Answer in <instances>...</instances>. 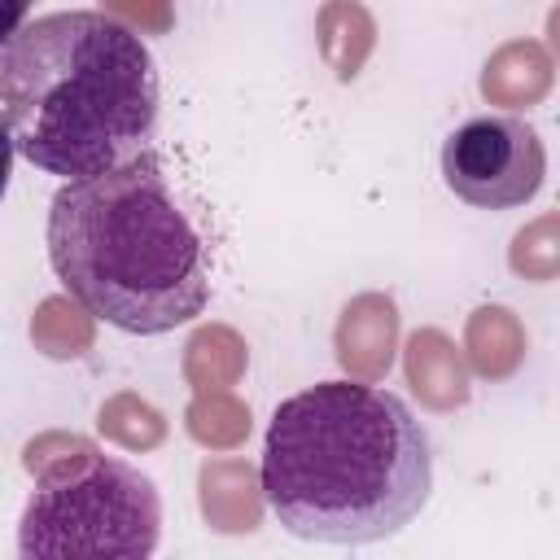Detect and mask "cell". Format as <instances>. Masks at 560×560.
I'll return each mask as SVG.
<instances>
[{
  "mask_svg": "<svg viewBox=\"0 0 560 560\" xmlns=\"http://www.w3.org/2000/svg\"><path fill=\"white\" fill-rule=\"evenodd\" d=\"M262 486L293 538L363 547L416 521L433 490V455L398 394L354 376L319 381L271 411Z\"/></svg>",
  "mask_w": 560,
  "mask_h": 560,
  "instance_id": "cell-1",
  "label": "cell"
},
{
  "mask_svg": "<svg viewBox=\"0 0 560 560\" xmlns=\"http://www.w3.org/2000/svg\"><path fill=\"white\" fill-rule=\"evenodd\" d=\"M0 109L13 153L31 166L61 179L101 175L153 140V52L101 9L31 18L4 35Z\"/></svg>",
  "mask_w": 560,
  "mask_h": 560,
  "instance_id": "cell-2",
  "label": "cell"
},
{
  "mask_svg": "<svg viewBox=\"0 0 560 560\" xmlns=\"http://www.w3.org/2000/svg\"><path fill=\"white\" fill-rule=\"evenodd\" d=\"M48 262L105 324L140 337L171 332L210 302L206 245L149 149L52 192Z\"/></svg>",
  "mask_w": 560,
  "mask_h": 560,
  "instance_id": "cell-3",
  "label": "cell"
},
{
  "mask_svg": "<svg viewBox=\"0 0 560 560\" xmlns=\"http://www.w3.org/2000/svg\"><path fill=\"white\" fill-rule=\"evenodd\" d=\"M35 490L18 521L22 560H149L162 534L158 486L92 438L48 429L22 446Z\"/></svg>",
  "mask_w": 560,
  "mask_h": 560,
  "instance_id": "cell-4",
  "label": "cell"
},
{
  "mask_svg": "<svg viewBox=\"0 0 560 560\" xmlns=\"http://www.w3.org/2000/svg\"><path fill=\"white\" fill-rule=\"evenodd\" d=\"M547 175V149L525 118L481 114L455 127L442 144L446 188L477 210L525 206Z\"/></svg>",
  "mask_w": 560,
  "mask_h": 560,
  "instance_id": "cell-5",
  "label": "cell"
},
{
  "mask_svg": "<svg viewBox=\"0 0 560 560\" xmlns=\"http://www.w3.org/2000/svg\"><path fill=\"white\" fill-rule=\"evenodd\" d=\"M398 332H402V319H398V302L389 293H381V289L354 293L341 306L337 328H332L337 368L368 385L385 381L394 368V354H398Z\"/></svg>",
  "mask_w": 560,
  "mask_h": 560,
  "instance_id": "cell-6",
  "label": "cell"
},
{
  "mask_svg": "<svg viewBox=\"0 0 560 560\" xmlns=\"http://www.w3.org/2000/svg\"><path fill=\"white\" fill-rule=\"evenodd\" d=\"M402 376L429 411H459L472 398V368L464 346H455V337L433 324L416 328L402 341Z\"/></svg>",
  "mask_w": 560,
  "mask_h": 560,
  "instance_id": "cell-7",
  "label": "cell"
},
{
  "mask_svg": "<svg viewBox=\"0 0 560 560\" xmlns=\"http://www.w3.org/2000/svg\"><path fill=\"white\" fill-rule=\"evenodd\" d=\"M197 503L214 534H254L267 512L262 464L241 455H219L197 468Z\"/></svg>",
  "mask_w": 560,
  "mask_h": 560,
  "instance_id": "cell-8",
  "label": "cell"
},
{
  "mask_svg": "<svg viewBox=\"0 0 560 560\" xmlns=\"http://www.w3.org/2000/svg\"><path fill=\"white\" fill-rule=\"evenodd\" d=\"M486 105H499V109H529V105H542L547 92L556 88V57L542 39H503L486 66H481V79H477Z\"/></svg>",
  "mask_w": 560,
  "mask_h": 560,
  "instance_id": "cell-9",
  "label": "cell"
},
{
  "mask_svg": "<svg viewBox=\"0 0 560 560\" xmlns=\"http://www.w3.org/2000/svg\"><path fill=\"white\" fill-rule=\"evenodd\" d=\"M525 350H529V337H525V324L512 306L486 302L464 319V354H468L472 376L508 381L521 372Z\"/></svg>",
  "mask_w": 560,
  "mask_h": 560,
  "instance_id": "cell-10",
  "label": "cell"
},
{
  "mask_svg": "<svg viewBox=\"0 0 560 560\" xmlns=\"http://www.w3.org/2000/svg\"><path fill=\"white\" fill-rule=\"evenodd\" d=\"M376 18L363 0H324L315 9V48L337 83L359 79V70L376 52Z\"/></svg>",
  "mask_w": 560,
  "mask_h": 560,
  "instance_id": "cell-11",
  "label": "cell"
},
{
  "mask_svg": "<svg viewBox=\"0 0 560 560\" xmlns=\"http://www.w3.org/2000/svg\"><path fill=\"white\" fill-rule=\"evenodd\" d=\"M245 368H249V346L232 324L210 319V324H197L188 332L179 372H184L192 394H201V389H236L245 381Z\"/></svg>",
  "mask_w": 560,
  "mask_h": 560,
  "instance_id": "cell-12",
  "label": "cell"
},
{
  "mask_svg": "<svg viewBox=\"0 0 560 560\" xmlns=\"http://www.w3.org/2000/svg\"><path fill=\"white\" fill-rule=\"evenodd\" d=\"M96 319L101 315L83 298H74L70 289L48 293L31 315V341L44 359L70 363V359H83L96 346Z\"/></svg>",
  "mask_w": 560,
  "mask_h": 560,
  "instance_id": "cell-13",
  "label": "cell"
},
{
  "mask_svg": "<svg viewBox=\"0 0 560 560\" xmlns=\"http://www.w3.org/2000/svg\"><path fill=\"white\" fill-rule=\"evenodd\" d=\"M184 429L206 451H236L254 433L249 402H241L232 389H201L184 407Z\"/></svg>",
  "mask_w": 560,
  "mask_h": 560,
  "instance_id": "cell-14",
  "label": "cell"
},
{
  "mask_svg": "<svg viewBox=\"0 0 560 560\" xmlns=\"http://www.w3.org/2000/svg\"><path fill=\"white\" fill-rule=\"evenodd\" d=\"M96 429H101L105 442H114L122 451H158L166 442V429L171 424H166V416L149 398H140L131 389H118V394H109L101 402Z\"/></svg>",
  "mask_w": 560,
  "mask_h": 560,
  "instance_id": "cell-15",
  "label": "cell"
},
{
  "mask_svg": "<svg viewBox=\"0 0 560 560\" xmlns=\"http://www.w3.org/2000/svg\"><path fill=\"white\" fill-rule=\"evenodd\" d=\"M508 267H512V276L534 280V284L560 280V210H542L538 219H529L525 228L512 232Z\"/></svg>",
  "mask_w": 560,
  "mask_h": 560,
  "instance_id": "cell-16",
  "label": "cell"
},
{
  "mask_svg": "<svg viewBox=\"0 0 560 560\" xmlns=\"http://www.w3.org/2000/svg\"><path fill=\"white\" fill-rule=\"evenodd\" d=\"M101 13L140 35H166L175 26V0H101Z\"/></svg>",
  "mask_w": 560,
  "mask_h": 560,
  "instance_id": "cell-17",
  "label": "cell"
},
{
  "mask_svg": "<svg viewBox=\"0 0 560 560\" xmlns=\"http://www.w3.org/2000/svg\"><path fill=\"white\" fill-rule=\"evenodd\" d=\"M547 48H551V57H556V66H560V0H556L551 13H547Z\"/></svg>",
  "mask_w": 560,
  "mask_h": 560,
  "instance_id": "cell-18",
  "label": "cell"
}]
</instances>
